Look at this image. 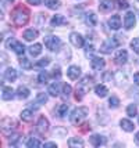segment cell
<instances>
[{
  "mask_svg": "<svg viewBox=\"0 0 139 148\" xmlns=\"http://www.w3.org/2000/svg\"><path fill=\"white\" fill-rule=\"evenodd\" d=\"M31 94V90L28 89L27 86H20L17 91H15V97L18 98V100H27L28 97Z\"/></svg>",
  "mask_w": 139,
  "mask_h": 148,
  "instance_id": "ac0fdd59",
  "label": "cell"
},
{
  "mask_svg": "<svg viewBox=\"0 0 139 148\" xmlns=\"http://www.w3.org/2000/svg\"><path fill=\"white\" fill-rule=\"evenodd\" d=\"M67 24V19L63 17V15H60V14H56V15H53L52 17V19H50V25L53 26V28H56V26H63Z\"/></svg>",
  "mask_w": 139,
  "mask_h": 148,
  "instance_id": "44dd1931",
  "label": "cell"
},
{
  "mask_svg": "<svg viewBox=\"0 0 139 148\" xmlns=\"http://www.w3.org/2000/svg\"><path fill=\"white\" fill-rule=\"evenodd\" d=\"M45 40V46L46 49H49L50 51H57L60 47H61V40L59 36H54V35H49L43 39Z\"/></svg>",
  "mask_w": 139,
  "mask_h": 148,
  "instance_id": "5b68a950",
  "label": "cell"
},
{
  "mask_svg": "<svg viewBox=\"0 0 139 148\" xmlns=\"http://www.w3.org/2000/svg\"><path fill=\"white\" fill-rule=\"evenodd\" d=\"M95 94L100 97V98H103V97H106L109 94V89L104 84H98V86H95Z\"/></svg>",
  "mask_w": 139,
  "mask_h": 148,
  "instance_id": "484cf974",
  "label": "cell"
},
{
  "mask_svg": "<svg viewBox=\"0 0 139 148\" xmlns=\"http://www.w3.org/2000/svg\"><path fill=\"white\" fill-rule=\"evenodd\" d=\"M49 64H50V58L45 57V58H40L39 61H36L35 66H36V68H45V66H47Z\"/></svg>",
  "mask_w": 139,
  "mask_h": 148,
  "instance_id": "836d02e7",
  "label": "cell"
},
{
  "mask_svg": "<svg viewBox=\"0 0 139 148\" xmlns=\"http://www.w3.org/2000/svg\"><path fill=\"white\" fill-rule=\"evenodd\" d=\"M20 65H21V68H22V69H31V68H32L31 61H29L28 58H25V57H22L20 60Z\"/></svg>",
  "mask_w": 139,
  "mask_h": 148,
  "instance_id": "d590c367",
  "label": "cell"
},
{
  "mask_svg": "<svg viewBox=\"0 0 139 148\" xmlns=\"http://www.w3.org/2000/svg\"><path fill=\"white\" fill-rule=\"evenodd\" d=\"M109 26L113 31H118L121 28V18H120V15H117V14L111 15L110 19H109Z\"/></svg>",
  "mask_w": 139,
  "mask_h": 148,
  "instance_id": "e0dca14e",
  "label": "cell"
},
{
  "mask_svg": "<svg viewBox=\"0 0 139 148\" xmlns=\"http://www.w3.org/2000/svg\"><path fill=\"white\" fill-rule=\"evenodd\" d=\"M117 47H118V43H117V40L113 36L111 39H107L106 42L102 43L100 51L103 53V54H111V53L114 51V49H117Z\"/></svg>",
  "mask_w": 139,
  "mask_h": 148,
  "instance_id": "52a82bcc",
  "label": "cell"
},
{
  "mask_svg": "<svg viewBox=\"0 0 139 148\" xmlns=\"http://www.w3.org/2000/svg\"><path fill=\"white\" fill-rule=\"evenodd\" d=\"M104 60L102 57H92L91 58V66H92L93 71H102L103 68H104Z\"/></svg>",
  "mask_w": 139,
  "mask_h": 148,
  "instance_id": "7c38bea8",
  "label": "cell"
},
{
  "mask_svg": "<svg viewBox=\"0 0 139 148\" xmlns=\"http://www.w3.org/2000/svg\"><path fill=\"white\" fill-rule=\"evenodd\" d=\"M133 140H135V144H136V145H139V132L136 133V134H135V137H133Z\"/></svg>",
  "mask_w": 139,
  "mask_h": 148,
  "instance_id": "c3c4849f",
  "label": "cell"
},
{
  "mask_svg": "<svg viewBox=\"0 0 139 148\" xmlns=\"http://www.w3.org/2000/svg\"><path fill=\"white\" fill-rule=\"evenodd\" d=\"M42 145V143L38 140V138H33V137H31L29 140L27 141V147L28 148H33V147H40Z\"/></svg>",
  "mask_w": 139,
  "mask_h": 148,
  "instance_id": "8d00e7d4",
  "label": "cell"
},
{
  "mask_svg": "<svg viewBox=\"0 0 139 148\" xmlns=\"http://www.w3.org/2000/svg\"><path fill=\"white\" fill-rule=\"evenodd\" d=\"M109 107L111 108V110H115V108H118L120 107V98L115 96H111L109 98Z\"/></svg>",
  "mask_w": 139,
  "mask_h": 148,
  "instance_id": "d6a6232c",
  "label": "cell"
},
{
  "mask_svg": "<svg viewBox=\"0 0 139 148\" xmlns=\"http://www.w3.org/2000/svg\"><path fill=\"white\" fill-rule=\"evenodd\" d=\"M85 24H86V26H89V28L96 26V24H98V15L93 13V11L86 13L85 14Z\"/></svg>",
  "mask_w": 139,
  "mask_h": 148,
  "instance_id": "9a60e30c",
  "label": "cell"
},
{
  "mask_svg": "<svg viewBox=\"0 0 139 148\" xmlns=\"http://www.w3.org/2000/svg\"><path fill=\"white\" fill-rule=\"evenodd\" d=\"M20 138H21L20 134H10V137H8V143H10L11 145H18Z\"/></svg>",
  "mask_w": 139,
  "mask_h": 148,
  "instance_id": "f35d334b",
  "label": "cell"
},
{
  "mask_svg": "<svg viewBox=\"0 0 139 148\" xmlns=\"http://www.w3.org/2000/svg\"><path fill=\"white\" fill-rule=\"evenodd\" d=\"M133 83L136 84V86H139V72H136L133 75Z\"/></svg>",
  "mask_w": 139,
  "mask_h": 148,
  "instance_id": "f6af8a7d",
  "label": "cell"
},
{
  "mask_svg": "<svg viewBox=\"0 0 139 148\" xmlns=\"http://www.w3.org/2000/svg\"><path fill=\"white\" fill-rule=\"evenodd\" d=\"M71 91H73V89H71L70 84L66 83L63 86V97H64V98H68V97L71 96Z\"/></svg>",
  "mask_w": 139,
  "mask_h": 148,
  "instance_id": "ab89813d",
  "label": "cell"
},
{
  "mask_svg": "<svg viewBox=\"0 0 139 148\" xmlns=\"http://www.w3.org/2000/svg\"><path fill=\"white\" fill-rule=\"evenodd\" d=\"M135 22H136V15L133 11H128L124 17V26L125 29H132L135 26Z\"/></svg>",
  "mask_w": 139,
  "mask_h": 148,
  "instance_id": "9c48e42d",
  "label": "cell"
},
{
  "mask_svg": "<svg viewBox=\"0 0 139 148\" xmlns=\"http://www.w3.org/2000/svg\"><path fill=\"white\" fill-rule=\"evenodd\" d=\"M92 80L93 79L91 76H84L82 77V80L78 83L77 89H75V98H77L78 101H81V100L85 97L88 89H89V87H91V84H92Z\"/></svg>",
  "mask_w": 139,
  "mask_h": 148,
  "instance_id": "3957f363",
  "label": "cell"
},
{
  "mask_svg": "<svg viewBox=\"0 0 139 148\" xmlns=\"http://www.w3.org/2000/svg\"><path fill=\"white\" fill-rule=\"evenodd\" d=\"M117 7L121 10H125L129 7V3H128V0H117Z\"/></svg>",
  "mask_w": 139,
  "mask_h": 148,
  "instance_id": "b9f144b4",
  "label": "cell"
},
{
  "mask_svg": "<svg viewBox=\"0 0 139 148\" xmlns=\"http://www.w3.org/2000/svg\"><path fill=\"white\" fill-rule=\"evenodd\" d=\"M43 145H45V147H57V144H56V143H45Z\"/></svg>",
  "mask_w": 139,
  "mask_h": 148,
  "instance_id": "7dc6e473",
  "label": "cell"
},
{
  "mask_svg": "<svg viewBox=\"0 0 139 148\" xmlns=\"http://www.w3.org/2000/svg\"><path fill=\"white\" fill-rule=\"evenodd\" d=\"M11 19H13V24L15 26L27 25L28 21H29V11L24 7H17L11 13Z\"/></svg>",
  "mask_w": 139,
  "mask_h": 148,
  "instance_id": "6da1fadb",
  "label": "cell"
},
{
  "mask_svg": "<svg viewBox=\"0 0 139 148\" xmlns=\"http://www.w3.org/2000/svg\"><path fill=\"white\" fill-rule=\"evenodd\" d=\"M38 31L36 29H27L25 32L22 33V38H24V40H27V42H33L35 39L38 38Z\"/></svg>",
  "mask_w": 139,
  "mask_h": 148,
  "instance_id": "cb8c5ba5",
  "label": "cell"
},
{
  "mask_svg": "<svg viewBox=\"0 0 139 148\" xmlns=\"http://www.w3.org/2000/svg\"><path fill=\"white\" fill-rule=\"evenodd\" d=\"M70 42H71V45H73L74 47H77V49H81V47H84V45H85L84 36L78 32L70 33Z\"/></svg>",
  "mask_w": 139,
  "mask_h": 148,
  "instance_id": "ba28073f",
  "label": "cell"
},
{
  "mask_svg": "<svg viewBox=\"0 0 139 148\" xmlns=\"http://www.w3.org/2000/svg\"><path fill=\"white\" fill-rule=\"evenodd\" d=\"M131 49H132L133 53L139 54V38H133L131 40Z\"/></svg>",
  "mask_w": 139,
  "mask_h": 148,
  "instance_id": "74e56055",
  "label": "cell"
},
{
  "mask_svg": "<svg viewBox=\"0 0 139 148\" xmlns=\"http://www.w3.org/2000/svg\"><path fill=\"white\" fill-rule=\"evenodd\" d=\"M14 97V90L10 87V86H3V89H1V100L3 101H10V100H13Z\"/></svg>",
  "mask_w": 139,
  "mask_h": 148,
  "instance_id": "ffe728a7",
  "label": "cell"
},
{
  "mask_svg": "<svg viewBox=\"0 0 139 148\" xmlns=\"http://www.w3.org/2000/svg\"><path fill=\"white\" fill-rule=\"evenodd\" d=\"M49 77H50V75H49L46 71H42L39 75H38V82H39V83H47V82H49Z\"/></svg>",
  "mask_w": 139,
  "mask_h": 148,
  "instance_id": "e575fe53",
  "label": "cell"
},
{
  "mask_svg": "<svg viewBox=\"0 0 139 148\" xmlns=\"http://www.w3.org/2000/svg\"><path fill=\"white\" fill-rule=\"evenodd\" d=\"M47 93L50 94V96L53 97H57L60 94V83L56 80V82H53L52 84H49V87H47Z\"/></svg>",
  "mask_w": 139,
  "mask_h": 148,
  "instance_id": "d4e9b609",
  "label": "cell"
},
{
  "mask_svg": "<svg viewBox=\"0 0 139 148\" xmlns=\"http://www.w3.org/2000/svg\"><path fill=\"white\" fill-rule=\"evenodd\" d=\"M7 1H14V0H7Z\"/></svg>",
  "mask_w": 139,
  "mask_h": 148,
  "instance_id": "681fc988",
  "label": "cell"
},
{
  "mask_svg": "<svg viewBox=\"0 0 139 148\" xmlns=\"http://www.w3.org/2000/svg\"><path fill=\"white\" fill-rule=\"evenodd\" d=\"M93 51H95V46H93V43H86V45H85V53H86V56L92 54Z\"/></svg>",
  "mask_w": 139,
  "mask_h": 148,
  "instance_id": "7bdbcfd3",
  "label": "cell"
},
{
  "mask_svg": "<svg viewBox=\"0 0 139 148\" xmlns=\"http://www.w3.org/2000/svg\"><path fill=\"white\" fill-rule=\"evenodd\" d=\"M45 103H47V94L46 93H38V96L35 98V101L31 103V107L33 110H38L40 105H43Z\"/></svg>",
  "mask_w": 139,
  "mask_h": 148,
  "instance_id": "8fae6325",
  "label": "cell"
},
{
  "mask_svg": "<svg viewBox=\"0 0 139 148\" xmlns=\"http://www.w3.org/2000/svg\"><path fill=\"white\" fill-rule=\"evenodd\" d=\"M45 1V6L50 10H57L61 6V1L60 0H43Z\"/></svg>",
  "mask_w": 139,
  "mask_h": 148,
  "instance_id": "4dcf8cb0",
  "label": "cell"
},
{
  "mask_svg": "<svg viewBox=\"0 0 139 148\" xmlns=\"http://www.w3.org/2000/svg\"><path fill=\"white\" fill-rule=\"evenodd\" d=\"M67 76L71 80H78V77L81 76V68L78 65H70L67 69Z\"/></svg>",
  "mask_w": 139,
  "mask_h": 148,
  "instance_id": "30bf717a",
  "label": "cell"
},
{
  "mask_svg": "<svg viewBox=\"0 0 139 148\" xmlns=\"http://www.w3.org/2000/svg\"><path fill=\"white\" fill-rule=\"evenodd\" d=\"M68 145L70 147H80L82 148L84 145H85V143H84V140L82 138H80V137H71L70 140H68Z\"/></svg>",
  "mask_w": 139,
  "mask_h": 148,
  "instance_id": "83f0119b",
  "label": "cell"
},
{
  "mask_svg": "<svg viewBox=\"0 0 139 148\" xmlns=\"http://www.w3.org/2000/svg\"><path fill=\"white\" fill-rule=\"evenodd\" d=\"M138 114V107H136V104H129L128 107H127V115L129 116V118H135Z\"/></svg>",
  "mask_w": 139,
  "mask_h": 148,
  "instance_id": "1f68e13d",
  "label": "cell"
},
{
  "mask_svg": "<svg viewBox=\"0 0 139 148\" xmlns=\"http://www.w3.org/2000/svg\"><path fill=\"white\" fill-rule=\"evenodd\" d=\"M3 76H4V79H6V80H8V82H11V83H13V82H15V80H17L18 73H17V71H15L14 68H11V66H10V68H7L6 71H4V75H3Z\"/></svg>",
  "mask_w": 139,
  "mask_h": 148,
  "instance_id": "7402d4cb",
  "label": "cell"
},
{
  "mask_svg": "<svg viewBox=\"0 0 139 148\" xmlns=\"http://www.w3.org/2000/svg\"><path fill=\"white\" fill-rule=\"evenodd\" d=\"M36 130L39 132V133H46L47 130H49V121H47L45 116H40L39 119H38V122H36Z\"/></svg>",
  "mask_w": 139,
  "mask_h": 148,
  "instance_id": "5bb4252c",
  "label": "cell"
},
{
  "mask_svg": "<svg viewBox=\"0 0 139 148\" xmlns=\"http://www.w3.org/2000/svg\"><path fill=\"white\" fill-rule=\"evenodd\" d=\"M0 127H1V132H3V133L10 134V133H13L14 130L18 127V123L15 122L13 118H4V119H1V122H0Z\"/></svg>",
  "mask_w": 139,
  "mask_h": 148,
  "instance_id": "277c9868",
  "label": "cell"
},
{
  "mask_svg": "<svg viewBox=\"0 0 139 148\" xmlns=\"http://www.w3.org/2000/svg\"><path fill=\"white\" fill-rule=\"evenodd\" d=\"M89 143L92 144L93 147H100V145H104V144H106L107 138L104 137V136H102V134H93V136H91Z\"/></svg>",
  "mask_w": 139,
  "mask_h": 148,
  "instance_id": "4fadbf2b",
  "label": "cell"
},
{
  "mask_svg": "<svg viewBox=\"0 0 139 148\" xmlns=\"http://www.w3.org/2000/svg\"><path fill=\"white\" fill-rule=\"evenodd\" d=\"M20 116H21V119H22L24 122H31V121L33 119V111L29 110V108H28V110H24L22 112H21Z\"/></svg>",
  "mask_w": 139,
  "mask_h": 148,
  "instance_id": "f546056e",
  "label": "cell"
},
{
  "mask_svg": "<svg viewBox=\"0 0 139 148\" xmlns=\"http://www.w3.org/2000/svg\"><path fill=\"white\" fill-rule=\"evenodd\" d=\"M60 76H61V72H60V68L57 66V68H54L53 69V77L54 79H59Z\"/></svg>",
  "mask_w": 139,
  "mask_h": 148,
  "instance_id": "ee69618b",
  "label": "cell"
},
{
  "mask_svg": "<svg viewBox=\"0 0 139 148\" xmlns=\"http://www.w3.org/2000/svg\"><path fill=\"white\" fill-rule=\"evenodd\" d=\"M114 8V0H102L99 4V10L102 13H109Z\"/></svg>",
  "mask_w": 139,
  "mask_h": 148,
  "instance_id": "d6986e66",
  "label": "cell"
},
{
  "mask_svg": "<svg viewBox=\"0 0 139 148\" xmlns=\"http://www.w3.org/2000/svg\"><path fill=\"white\" fill-rule=\"evenodd\" d=\"M6 47L7 49H10V50H13L17 56H22L24 54V51H25V46L22 45L21 42H18V40H15V39H8L6 42Z\"/></svg>",
  "mask_w": 139,
  "mask_h": 148,
  "instance_id": "8992f818",
  "label": "cell"
},
{
  "mask_svg": "<svg viewBox=\"0 0 139 148\" xmlns=\"http://www.w3.org/2000/svg\"><path fill=\"white\" fill-rule=\"evenodd\" d=\"M28 51H29V54H31L32 57H38L40 53H42V45L35 43V45H32L29 49H28Z\"/></svg>",
  "mask_w": 139,
  "mask_h": 148,
  "instance_id": "f1b7e54d",
  "label": "cell"
},
{
  "mask_svg": "<svg viewBox=\"0 0 139 148\" xmlns=\"http://www.w3.org/2000/svg\"><path fill=\"white\" fill-rule=\"evenodd\" d=\"M114 60H115V62L118 65H124L127 64V61H128V53H127V50H118L117 51V54H115V57H114Z\"/></svg>",
  "mask_w": 139,
  "mask_h": 148,
  "instance_id": "2e32d148",
  "label": "cell"
},
{
  "mask_svg": "<svg viewBox=\"0 0 139 148\" xmlns=\"http://www.w3.org/2000/svg\"><path fill=\"white\" fill-rule=\"evenodd\" d=\"M67 112H68V104H60L59 107L56 108V115L59 116L60 119L66 118Z\"/></svg>",
  "mask_w": 139,
  "mask_h": 148,
  "instance_id": "4316f807",
  "label": "cell"
},
{
  "mask_svg": "<svg viewBox=\"0 0 139 148\" xmlns=\"http://www.w3.org/2000/svg\"><path fill=\"white\" fill-rule=\"evenodd\" d=\"M54 136H59V137H66L67 136V129H64V127H56L53 132Z\"/></svg>",
  "mask_w": 139,
  "mask_h": 148,
  "instance_id": "60d3db41",
  "label": "cell"
},
{
  "mask_svg": "<svg viewBox=\"0 0 139 148\" xmlns=\"http://www.w3.org/2000/svg\"><path fill=\"white\" fill-rule=\"evenodd\" d=\"M120 126H121V129L124 130V132H127V133H131V132H133V129H135V125H133L129 119H121V121H120Z\"/></svg>",
  "mask_w": 139,
  "mask_h": 148,
  "instance_id": "603a6c76",
  "label": "cell"
},
{
  "mask_svg": "<svg viewBox=\"0 0 139 148\" xmlns=\"http://www.w3.org/2000/svg\"><path fill=\"white\" fill-rule=\"evenodd\" d=\"M29 4H33V6H38V4H40V0H27Z\"/></svg>",
  "mask_w": 139,
  "mask_h": 148,
  "instance_id": "bcb514c9",
  "label": "cell"
},
{
  "mask_svg": "<svg viewBox=\"0 0 139 148\" xmlns=\"http://www.w3.org/2000/svg\"><path fill=\"white\" fill-rule=\"evenodd\" d=\"M89 115V110L86 107H78L73 110L71 115H70V122L73 125H81L86 119V116Z\"/></svg>",
  "mask_w": 139,
  "mask_h": 148,
  "instance_id": "7a4b0ae2",
  "label": "cell"
}]
</instances>
